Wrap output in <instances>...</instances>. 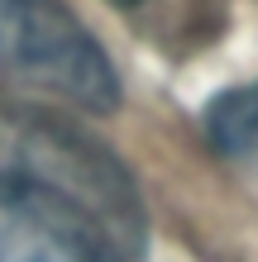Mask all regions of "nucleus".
Returning <instances> with one entry per match:
<instances>
[{"label":"nucleus","instance_id":"f257e3e1","mask_svg":"<svg viewBox=\"0 0 258 262\" xmlns=\"http://www.w3.org/2000/svg\"><path fill=\"white\" fill-rule=\"evenodd\" d=\"M0 186L77 214L120 262L144 257L148 229L134 177L96 138L34 100H0Z\"/></svg>","mask_w":258,"mask_h":262},{"label":"nucleus","instance_id":"20e7f679","mask_svg":"<svg viewBox=\"0 0 258 262\" xmlns=\"http://www.w3.org/2000/svg\"><path fill=\"white\" fill-rule=\"evenodd\" d=\"M115 5L129 10L168 48L196 43V38L215 34V24H220V0H115Z\"/></svg>","mask_w":258,"mask_h":262},{"label":"nucleus","instance_id":"39448f33","mask_svg":"<svg viewBox=\"0 0 258 262\" xmlns=\"http://www.w3.org/2000/svg\"><path fill=\"white\" fill-rule=\"evenodd\" d=\"M206 138L220 152H258V81L210 100Z\"/></svg>","mask_w":258,"mask_h":262},{"label":"nucleus","instance_id":"f03ea898","mask_svg":"<svg viewBox=\"0 0 258 262\" xmlns=\"http://www.w3.org/2000/svg\"><path fill=\"white\" fill-rule=\"evenodd\" d=\"M0 91L77 110H115L120 100L105 48L63 0H0Z\"/></svg>","mask_w":258,"mask_h":262},{"label":"nucleus","instance_id":"7ed1b4c3","mask_svg":"<svg viewBox=\"0 0 258 262\" xmlns=\"http://www.w3.org/2000/svg\"><path fill=\"white\" fill-rule=\"evenodd\" d=\"M0 262H120L77 214L0 186Z\"/></svg>","mask_w":258,"mask_h":262}]
</instances>
